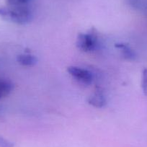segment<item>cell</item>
I'll list each match as a JSON object with an SVG mask.
<instances>
[{"label": "cell", "instance_id": "obj_6", "mask_svg": "<svg viewBox=\"0 0 147 147\" xmlns=\"http://www.w3.org/2000/svg\"><path fill=\"white\" fill-rule=\"evenodd\" d=\"M17 61L20 65L24 66H32L38 63V59L36 56L29 53H23L18 55Z\"/></svg>", "mask_w": 147, "mask_h": 147}, {"label": "cell", "instance_id": "obj_10", "mask_svg": "<svg viewBox=\"0 0 147 147\" xmlns=\"http://www.w3.org/2000/svg\"><path fill=\"white\" fill-rule=\"evenodd\" d=\"M141 87L144 95L147 96V69H144L143 71Z\"/></svg>", "mask_w": 147, "mask_h": 147}, {"label": "cell", "instance_id": "obj_9", "mask_svg": "<svg viewBox=\"0 0 147 147\" xmlns=\"http://www.w3.org/2000/svg\"><path fill=\"white\" fill-rule=\"evenodd\" d=\"M9 6H29L32 0H5Z\"/></svg>", "mask_w": 147, "mask_h": 147}, {"label": "cell", "instance_id": "obj_7", "mask_svg": "<svg viewBox=\"0 0 147 147\" xmlns=\"http://www.w3.org/2000/svg\"><path fill=\"white\" fill-rule=\"evenodd\" d=\"M13 90V84L10 81L0 78V98L9 95Z\"/></svg>", "mask_w": 147, "mask_h": 147}, {"label": "cell", "instance_id": "obj_5", "mask_svg": "<svg viewBox=\"0 0 147 147\" xmlns=\"http://www.w3.org/2000/svg\"><path fill=\"white\" fill-rule=\"evenodd\" d=\"M115 46L116 49L121 51V54L123 55L124 59L129 61H133L136 58V53L131 49L129 45L124 43H116Z\"/></svg>", "mask_w": 147, "mask_h": 147}, {"label": "cell", "instance_id": "obj_3", "mask_svg": "<svg viewBox=\"0 0 147 147\" xmlns=\"http://www.w3.org/2000/svg\"><path fill=\"white\" fill-rule=\"evenodd\" d=\"M68 73L75 80L83 84L89 85L93 81L92 74L87 69L76 66H71L67 68Z\"/></svg>", "mask_w": 147, "mask_h": 147}, {"label": "cell", "instance_id": "obj_8", "mask_svg": "<svg viewBox=\"0 0 147 147\" xmlns=\"http://www.w3.org/2000/svg\"><path fill=\"white\" fill-rule=\"evenodd\" d=\"M128 4L133 9L137 10H146L147 0H128Z\"/></svg>", "mask_w": 147, "mask_h": 147}, {"label": "cell", "instance_id": "obj_1", "mask_svg": "<svg viewBox=\"0 0 147 147\" xmlns=\"http://www.w3.org/2000/svg\"><path fill=\"white\" fill-rule=\"evenodd\" d=\"M0 17L18 25H26L32 20V12L29 6H7L0 7Z\"/></svg>", "mask_w": 147, "mask_h": 147}, {"label": "cell", "instance_id": "obj_2", "mask_svg": "<svg viewBox=\"0 0 147 147\" xmlns=\"http://www.w3.org/2000/svg\"><path fill=\"white\" fill-rule=\"evenodd\" d=\"M98 39L95 32L91 30L88 32L79 34L76 45L78 49L84 52H90L95 50L97 46Z\"/></svg>", "mask_w": 147, "mask_h": 147}, {"label": "cell", "instance_id": "obj_11", "mask_svg": "<svg viewBox=\"0 0 147 147\" xmlns=\"http://www.w3.org/2000/svg\"><path fill=\"white\" fill-rule=\"evenodd\" d=\"M0 147H14V144L0 136Z\"/></svg>", "mask_w": 147, "mask_h": 147}, {"label": "cell", "instance_id": "obj_4", "mask_svg": "<svg viewBox=\"0 0 147 147\" xmlns=\"http://www.w3.org/2000/svg\"><path fill=\"white\" fill-rule=\"evenodd\" d=\"M87 102L92 106L94 107H98V108H102V107H105L107 103L105 96L100 89H97L89 97Z\"/></svg>", "mask_w": 147, "mask_h": 147}]
</instances>
